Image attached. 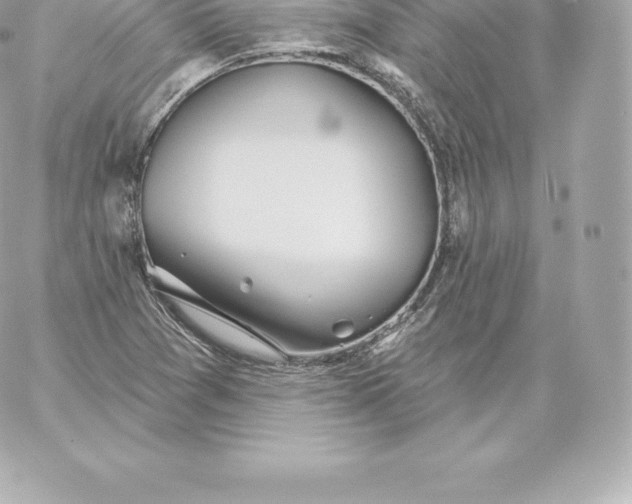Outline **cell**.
Segmentation results:
<instances>
[{"mask_svg": "<svg viewBox=\"0 0 632 504\" xmlns=\"http://www.w3.org/2000/svg\"><path fill=\"white\" fill-rule=\"evenodd\" d=\"M172 299L192 325L225 348L246 357L278 356V350L249 327L185 299L174 296Z\"/></svg>", "mask_w": 632, "mask_h": 504, "instance_id": "obj_1", "label": "cell"}]
</instances>
